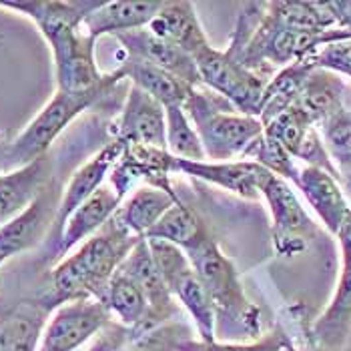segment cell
Wrapping results in <instances>:
<instances>
[{
    "mask_svg": "<svg viewBox=\"0 0 351 351\" xmlns=\"http://www.w3.org/2000/svg\"><path fill=\"white\" fill-rule=\"evenodd\" d=\"M175 351H261V339L255 343H227V341H195L183 337L177 341Z\"/></svg>",
    "mask_w": 351,
    "mask_h": 351,
    "instance_id": "obj_31",
    "label": "cell"
},
{
    "mask_svg": "<svg viewBox=\"0 0 351 351\" xmlns=\"http://www.w3.org/2000/svg\"><path fill=\"white\" fill-rule=\"evenodd\" d=\"M167 114V153L183 161H207L201 138L183 107L165 108Z\"/></svg>",
    "mask_w": 351,
    "mask_h": 351,
    "instance_id": "obj_29",
    "label": "cell"
},
{
    "mask_svg": "<svg viewBox=\"0 0 351 351\" xmlns=\"http://www.w3.org/2000/svg\"><path fill=\"white\" fill-rule=\"evenodd\" d=\"M121 201H123V195L110 183L103 185L95 195H90L81 207L73 211L66 219L56 243L49 249L47 259H62L73 247L84 243L95 233H99L110 221V217L119 211Z\"/></svg>",
    "mask_w": 351,
    "mask_h": 351,
    "instance_id": "obj_14",
    "label": "cell"
},
{
    "mask_svg": "<svg viewBox=\"0 0 351 351\" xmlns=\"http://www.w3.org/2000/svg\"><path fill=\"white\" fill-rule=\"evenodd\" d=\"M121 81H123V75L119 71H114V73H108V81L95 90L64 93V90L56 88L53 99L28 123L25 131L19 133V136H14L12 141H8L6 171L19 169L23 165L40 159V157H47L56 136L60 135L86 108L93 107L99 99H103L108 90Z\"/></svg>",
    "mask_w": 351,
    "mask_h": 351,
    "instance_id": "obj_4",
    "label": "cell"
},
{
    "mask_svg": "<svg viewBox=\"0 0 351 351\" xmlns=\"http://www.w3.org/2000/svg\"><path fill=\"white\" fill-rule=\"evenodd\" d=\"M110 324V311L99 299H79L58 305L49 315L36 351H75Z\"/></svg>",
    "mask_w": 351,
    "mask_h": 351,
    "instance_id": "obj_7",
    "label": "cell"
},
{
    "mask_svg": "<svg viewBox=\"0 0 351 351\" xmlns=\"http://www.w3.org/2000/svg\"><path fill=\"white\" fill-rule=\"evenodd\" d=\"M185 255L213 301L217 341L235 343L239 339L259 337V309L245 298L239 273L215 241L207 237Z\"/></svg>",
    "mask_w": 351,
    "mask_h": 351,
    "instance_id": "obj_3",
    "label": "cell"
},
{
    "mask_svg": "<svg viewBox=\"0 0 351 351\" xmlns=\"http://www.w3.org/2000/svg\"><path fill=\"white\" fill-rule=\"evenodd\" d=\"M117 141L123 145H145L167 151V114L165 107L145 90L131 84L119 123L114 125Z\"/></svg>",
    "mask_w": 351,
    "mask_h": 351,
    "instance_id": "obj_12",
    "label": "cell"
},
{
    "mask_svg": "<svg viewBox=\"0 0 351 351\" xmlns=\"http://www.w3.org/2000/svg\"><path fill=\"white\" fill-rule=\"evenodd\" d=\"M6 149H8V141H0V173L6 171Z\"/></svg>",
    "mask_w": 351,
    "mask_h": 351,
    "instance_id": "obj_35",
    "label": "cell"
},
{
    "mask_svg": "<svg viewBox=\"0 0 351 351\" xmlns=\"http://www.w3.org/2000/svg\"><path fill=\"white\" fill-rule=\"evenodd\" d=\"M173 173H183L195 179L207 181L221 189L235 193L243 199H257L261 183L269 175L267 169L253 161H183L173 157Z\"/></svg>",
    "mask_w": 351,
    "mask_h": 351,
    "instance_id": "obj_15",
    "label": "cell"
},
{
    "mask_svg": "<svg viewBox=\"0 0 351 351\" xmlns=\"http://www.w3.org/2000/svg\"><path fill=\"white\" fill-rule=\"evenodd\" d=\"M193 60L197 64L203 84H207L215 95L223 97L241 114L259 119L263 93L269 82L263 75L245 69L235 58H231L227 53L217 51L213 47H207Z\"/></svg>",
    "mask_w": 351,
    "mask_h": 351,
    "instance_id": "obj_6",
    "label": "cell"
},
{
    "mask_svg": "<svg viewBox=\"0 0 351 351\" xmlns=\"http://www.w3.org/2000/svg\"><path fill=\"white\" fill-rule=\"evenodd\" d=\"M117 40L127 49L129 56L145 60V62H151V64L159 66L162 71L175 75L177 79L187 82L191 88L203 86L193 56L185 53L183 49L175 47L173 43L159 38L147 27L119 34Z\"/></svg>",
    "mask_w": 351,
    "mask_h": 351,
    "instance_id": "obj_16",
    "label": "cell"
},
{
    "mask_svg": "<svg viewBox=\"0 0 351 351\" xmlns=\"http://www.w3.org/2000/svg\"><path fill=\"white\" fill-rule=\"evenodd\" d=\"M207 237L209 235L205 231L203 221L191 207L183 205L181 201L175 203L145 235V239H155V241L175 245V247L183 249L185 253L199 243H203Z\"/></svg>",
    "mask_w": 351,
    "mask_h": 351,
    "instance_id": "obj_26",
    "label": "cell"
},
{
    "mask_svg": "<svg viewBox=\"0 0 351 351\" xmlns=\"http://www.w3.org/2000/svg\"><path fill=\"white\" fill-rule=\"evenodd\" d=\"M0 269H2V263H0Z\"/></svg>",
    "mask_w": 351,
    "mask_h": 351,
    "instance_id": "obj_36",
    "label": "cell"
},
{
    "mask_svg": "<svg viewBox=\"0 0 351 351\" xmlns=\"http://www.w3.org/2000/svg\"><path fill=\"white\" fill-rule=\"evenodd\" d=\"M261 195L267 199L273 217V243L279 255H295L307 249L315 225L305 213L291 185L269 173L261 183Z\"/></svg>",
    "mask_w": 351,
    "mask_h": 351,
    "instance_id": "obj_8",
    "label": "cell"
},
{
    "mask_svg": "<svg viewBox=\"0 0 351 351\" xmlns=\"http://www.w3.org/2000/svg\"><path fill=\"white\" fill-rule=\"evenodd\" d=\"M141 237L123 229L114 217L69 257H62L51 271V287L40 299L51 311L62 303L99 299L105 303L107 287L129 251Z\"/></svg>",
    "mask_w": 351,
    "mask_h": 351,
    "instance_id": "obj_2",
    "label": "cell"
},
{
    "mask_svg": "<svg viewBox=\"0 0 351 351\" xmlns=\"http://www.w3.org/2000/svg\"><path fill=\"white\" fill-rule=\"evenodd\" d=\"M119 273L127 275L131 281H135L138 289L143 291V295L149 303V313L147 319L136 327L133 333H149L151 329H155L157 325L162 324L165 319H169L173 307H171V291L162 279L161 271L157 269V263L151 255V249L145 237H141L135 243V247L129 251V255L125 257V261L121 263Z\"/></svg>",
    "mask_w": 351,
    "mask_h": 351,
    "instance_id": "obj_11",
    "label": "cell"
},
{
    "mask_svg": "<svg viewBox=\"0 0 351 351\" xmlns=\"http://www.w3.org/2000/svg\"><path fill=\"white\" fill-rule=\"evenodd\" d=\"M183 108L201 138L205 157L213 162L241 157L245 149L263 133V123L257 117L223 108L215 93H203L201 86L191 90Z\"/></svg>",
    "mask_w": 351,
    "mask_h": 351,
    "instance_id": "obj_5",
    "label": "cell"
},
{
    "mask_svg": "<svg viewBox=\"0 0 351 351\" xmlns=\"http://www.w3.org/2000/svg\"><path fill=\"white\" fill-rule=\"evenodd\" d=\"M162 279H165L171 295H175L187 307L193 322L197 325L201 341H217L215 307H213V301L209 298L205 285L201 283L199 275L193 269L191 261L181 265L177 271L165 275Z\"/></svg>",
    "mask_w": 351,
    "mask_h": 351,
    "instance_id": "obj_22",
    "label": "cell"
},
{
    "mask_svg": "<svg viewBox=\"0 0 351 351\" xmlns=\"http://www.w3.org/2000/svg\"><path fill=\"white\" fill-rule=\"evenodd\" d=\"M51 309L43 301H19L0 309V351H36Z\"/></svg>",
    "mask_w": 351,
    "mask_h": 351,
    "instance_id": "obj_19",
    "label": "cell"
},
{
    "mask_svg": "<svg viewBox=\"0 0 351 351\" xmlns=\"http://www.w3.org/2000/svg\"><path fill=\"white\" fill-rule=\"evenodd\" d=\"M147 28L159 38L183 49L193 58L211 47L197 19L193 2H162L161 10Z\"/></svg>",
    "mask_w": 351,
    "mask_h": 351,
    "instance_id": "obj_21",
    "label": "cell"
},
{
    "mask_svg": "<svg viewBox=\"0 0 351 351\" xmlns=\"http://www.w3.org/2000/svg\"><path fill=\"white\" fill-rule=\"evenodd\" d=\"M99 0H56V2H0L28 16L53 51L56 84L64 93H86L103 86L108 75H103L95 58V38L82 30V21L99 6Z\"/></svg>",
    "mask_w": 351,
    "mask_h": 351,
    "instance_id": "obj_1",
    "label": "cell"
},
{
    "mask_svg": "<svg viewBox=\"0 0 351 351\" xmlns=\"http://www.w3.org/2000/svg\"><path fill=\"white\" fill-rule=\"evenodd\" d=\"M261 351H298L291 341L281 333V331H275L269 333L265 337H261Z\"/></svg>",
    "mask_w": 351,
    "mask_h": 351,
    "instance_id": "obj_34",
    "label": "cell"
},
{
    "mask_svg": "<svg viewBox=\"0 0 351 351\" xmlns=\"http://www.w3.org/2000/svg\"><path fill=\"white\" fill-rule=\"evenodd\" d=\"M341 245V275L335 295L313 324V339L325 351H339L351 335V211L337 231Z\"/></svg>",
    "mask_w": 351,
    "mask_h": 351,
    "instance_id": "obj_9",
    "label": "cell"
},
{
    "mask_svg": "<svg viewBox=\"0 0 351 351\" xmlns=\"http://www.w3.org/2000/svg\"><path fill=\"white\" fill-rule=\"evenodd\" d=\"M337 28H351V0L325 2Z\"/></svg>",
    "mask_w": 351,
    "mask_h": 351,
    "instance_id": "obj_33",
    "label": "cell"
},
{
    "mask_svg": "<svg viewBox=\"0 0 351 351\" xmlns=\"http://www.w3.org/2000/svg\"><path fill=\"white\" fill-rule=\"evenodd\" d=\"M350 90L351 88L341 81L339 75L325 69H313L303 82L295 105L317 127L324 119L346 105Z\"/></svg>",
    "mask_w": 351,
    "mask_h": 351,
    "instance_id": "obj_24",
    "label": "cell"
},
{
    "mask_svg": "<svg viewBox=\"0 0 351 351\" xmlns=\"http://www.w3.org/2000/svg\"><path fill=\"white\" fill-rule=\"evenodd\" d=\"M309 205L315 209V213L324 221L327 231L337 235L339 227L343 225L346 217L351 211L343 189L339 187L337 179L329 175L324 169L317 167H303L299 171V179L295 183Z\"/></svg>",
    "mask_w": 351,
    "mask_h": 351,
    "instance_id": "obj_20",
    "label": "cell"
},
{
    "mask_svg": "<svg viewBox=\"0 0 351 351\" xmlns=\"http://www.w3.org/2000/svg\"><path fill=\"white\" fill-rule=\"evenodd\" d=\"M117 71L123 75V79H129L136 88L151 95L165 108L183 107L189 93L193 90L187 82L177 79L175 75L133 56H129Z\"/></svg>",
    "mask_w": 351,
    "mask_h": 351,
    "instance_id": "obj_23",
    "label": "cell"
},
{
    "mask_svg": "<svg viewBox=\"0 0 351 351\" xmlns=\"http://www.w3.org/2000/svg\"><path fill=\"white\" fill-rule=\"evenodd\" d=\"M325 151L333 162L339 179L346 181L351 177V90L346 105L337 108L317 125Z\"/></svg>",
    "mask_w": 351,
    "mask_h": 351,
    "instance_id": "obj_27",
    "label": "cell"
},
{
    "mask_svg": "<svg viewBox=\"0 0 351 351\" xmlns=\"http://www.w3.org/2000/svg\"><path fill=\"white\" fill-rule=\"evenodd\" d=\"M125 346V329L114 324H108L88 351H123Z\"/></svg>",
    "mask_w": 351,
    "mask_h": 351,
    "instance_id": "obj_32",
    "label": "cell"
},
{
    "mask_svg": "<svg viewBox=\"0 0 351 351\" xmlns=\"http://www.w3.org/2000/svg\"><path fill=\"white\" fill-rule=\"evenodd\" d=\"M121 155H123V143L114 141V143L107 145L105 149H101L90 161L84 162L81 169L75 171V175L66 183L64 191L60 193L53 229H51L49 241H47L49 249L56 243V239L60 235V229L66 223V219L71 217V213L77 211L90 195H95L97 191L105 185L107 175L114 169V165L119 162Z\"/></svg>",
    "mask_w": 351,
    "mask_h": 351,
    "instance_id": "obj_13",
    "label": "cell"
},
{
    "mask_svg": "<svg viewBox=\"0 0 351 351\" xmlns=\"http://www.w3.org/2000/svg\"><path fill=\"white\" fill-rule=\"evenodd\" d=\"M241 159L257 162L273 175H277V177H281L285 181H291L293 185L298 183L301 169L295 165V159L275 138H271L265 133H261L245 149Z\"/></svg>",
    "mask_w": 351,
    "mask_h": 351,
    "instance_id": "obj_30",
    "label": "cell"
},
{
    "mask_svg": "<svg viewBox=\"0 0 351 351\" xmlns=\"http://www.w3.org/2000/svg\"><path fill=\"white\" fill-rule=\"evenodd\" d=\"M179 199L167 191L157 189V187H141L136 189L123 207L114 213V221L127 229L135 237H145L147 231L161 219Z\"/></svg>",
    "mask_w": 351,
    "mask_h": 351,
    "instance_id": "obj_25",
    "label": "cell"
},
{
    "mask_svg": "<svg viewBox=\"0 0 351 351\" xmlns=\"http://www.w3.org/2000/svg\"><path fill=\"white\" fill-rule=\"evenodd\" d=\"M162 2L157 0H110L101 2L84 21L82 30L95 40L105 34H125L131 30L149 27V23L161 10Z\"/></svg>",
    "mask_w": 351,
    "mask_h": 351,
    "instance_id": "obj_17",
    "label": "cell"
},
{
    "mask_svg": "<svg viewBox=\"0 0 351 351\" xmlns=\"http://www.w3.org/2000/svg\"><path fill=\"white\" fill-rule=\"evenodd\" d=\"M51 183V161H36L0 173V225L23 213Z\"/></svg>",
    "mask_w": 351,
    "mask_h": 351,
    "instance_id": "obj_18",
    "label": "cell"
},
{
    "mask_svg": "<svg viewBox=\"0 0 351 351\" xmlns=\"http://www.w3.org/2000/svg\"><path fill=\"white\" fill-rule=\"evenodd\" d=\"M105 305L108 307L110 315H117L121 325L135 331L138 325L147 319L149 303L138 289L135 281H131L123 273H114L107 287Z\"/></svg>",
    "mask_w": 351,
    "mask_h": 351,
    "instance_id": "obj_28",
    "label": "cell"
},
{
    "mask_svg": "<svg viewBox=\"0 0 351 351\" xmlns=\"http://www.w3.org/2000/svg\"><path fill=\"white\" fill-rule=\"evenodd\" d=\"M58 195L49 183L23 213L0 225V263L36 247L53 229Z\"/></svg>",
    "mask_w": 351,
    "mask_h": 351,
    "instance_id": "obj_10",
    "label": "cell"
}]
</instances>
